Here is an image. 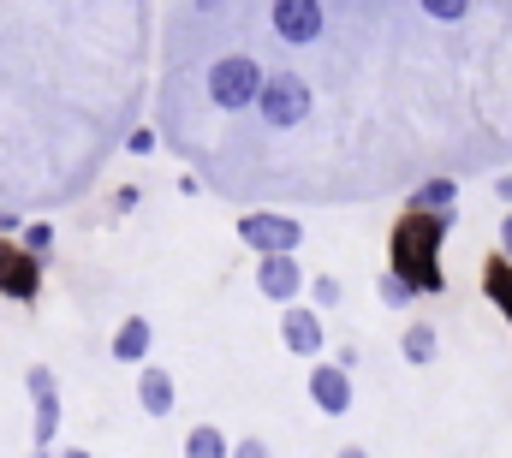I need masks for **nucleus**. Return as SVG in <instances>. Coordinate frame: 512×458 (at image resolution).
Returning a JSON list of instances; mask_svg holds the SVG:
<instances>
[{
  "mask_svg": "<svg viewBox=\"0 0 512 458\" xmlns=\"http://www.w3.org/2000/svg\"><path fill=\"white\" fill-rule=\"evenodd\" d=\"M0 298L36 304L42 298V262L18 250V238H0Z\"/></svg>",
  "mask_w": 512,
  "mask_h": 458,
  "instance_id": "nucleus-4",
  "label": "nucleus"
},
{
  "mask_svg": "<svg viewBox=\"0 0 512 458\" xmlns=\"http://www.w3.org/2000/svg\"><path fill=\"white\" fill-rule=\"evenodd\" d=\"M233 238L256 250V262L262 256H298V244H304V227L292 221V215H280V209H245L239 221H233Z\"/></svg>",
  "mask_w": 512,
  "mask_h": 458,
  "instance_id": "nucleus-2",
  "label": "nucleus"
},
{
  "mask_svg": "<svg viewBox=\"0 0 512 458\" xmlns=\"http://www.w3.org/2000/svg\"><path fill=\"white\" fill-rule=\"evenodd\" d=\"M280 345L292 351V357H322L328 351V328H322V316L310 310V304H292V310H280Z\"/></svg>",
  "mask_w": 512,
  "mask_h": 458,
  "instance_id": "nucleus-7",
  "label": "nucleus"
},
{
  "mask_svg": "<svg viewBox=\"0 0 512 458\" xmlns=\"http://www.w3.org/2000/svg\"><path fill=\"white\" fill-rule=\"evenodd\" d=\"M304 387H310V405L322 411V417H346L352 411V375L328 357V363H310V375H304Z\"/></svg>",
  "mask_w": 512,
  "mask_h": 458,
  "instance_id": "nucleus-6",
  "label": "nucleus"
},
{
  "mask_svg": "<svg viewBox=\"0 0 512 458\" xmlns=\"http://www.w3.org/2000/svg\"><path fill=\"white\" fill-rule=\"evenodd\" d=\"M405 215H459V179L435 173V179L411 185L405 191Z\"/></svg>",
  "mask_w": 512,
  "mask_h": 458,
  "instance_id": "nucleus-10",
  "label": "nucleus"
},
{
  "mask_svg": "<svg viewBox=\"0 0 512 458\" xmlns=\"http://www.w3.org/2000/svg\"><path fill=\"white\" fill-rule=\"evenodd\" d=\"M376 298H382L387 310H411V304H417V292H411L399 274H376Z\"/></svg>",
  "mask_w": 512,
  "mask_h": 458,
  "instance_id": "nucleus-16",
  "label": "nucleus"
},
{
  "mask_svg": "<svg viewBox=\"0 0 512 458\" xmlns=\"http://www.w3.org/2000/svg\"><path fill=\"white\" fill-rule=\"evenodd\" d=\"M358 357H364V351H358V345L346 340L340 345V351H334V363H340V369H346V375H352V369H358Z\"/></svg>",
  "mask_w": 512,
  "mask_h": 458,
  "instance_id": "nucleus-20",
  "label": "nucleus"
},
{
  "mask_svg": "<svg viewBox=\"0 0 512 458\" xmlns=\"http://www.w3.org/2000/svg\"><path fill=\"white\" fill-rule=\"evenodd\" d=\"M399 357H405L411 369L435 363V357H441V334H435V322H411V328L399 334Z\"/></svg>",
  "mask_w": 512,
  "mask_h": 458,
  "instance_id": "nucleus-12",
  "label": "nucleus"
},
{
  "mask_svg": "<svg viewBox=\"0 0 512 458\" xmlns=\"http://www.w3.org/2000/svg\"><path fill=\"white\" fill-rule=\"evenodd\" d=\"M304 286H310V274L298 268V256H262V262H256V292H262L268 304L292 310Z\"/></svg>",
  "mask_w": 512,
  "mask_h": 458,
  "instance_id": "nucleus-5",
  "label": "nucleus"
},
{
  "mask_svg": "<svg viewBox=\"0 0 512 458\" xmlns=\"http://www.w3.org/2000/svg\"><path fill=\"white\" fill-rule=\"evenodd\" d=\"M233 458H274V447L256 441V435H245V441H233Z\"/></svg>",
  "mask_w": 512,
  "mask_h": 458,
  "instance_id": "nucleus-18",
  "label": "nucleus"
},
{
  "mask_svg": "<svg viewBox=\"0 0 512 458\" xmlns=\"http://www.w3.org/2000/svg\"><path fill=\"white\" fill-rule=\"evenodd\" d=\"M18 250H24V256H36V262H48V250H54V227H48V221L18 227Z\"/></svg>",
  "mask_w": 512,
  "mask_h": 458,
  "instance_id": "nucleus-15",
  "label": "nucleus"
},
{
  "mask_svg": "<svg viewBox=\"0 0 512 458\" xmlns=\"http://www.w3.org/2000/svg\"><path fill=\"white\" fill-rule=\"evenodd\" d=\"M185 458H233V435L221 423H197L185 429Z\"/></svg>",
  "mask_w": 512,
  "mask_h": 458,
  "instance_id": "nucleus-13",
  "label": "nucleus"
},
{
  "mask_svg": "<svg viewBox=\"0 0 512 458\" xmlns=\"http://www.w3.org/2000/svg\"><path fill=\"white\" fill-rule=\"evenodd\" d=\"M149 345H155L149 316H126V322L114 328V340H108V357L126 363V369H149Z\"/></svg>",
  "mask_w": 512,
  "mask_h": 458,
  "instance_id": "nucleus-9",
  "label": "nucleus"
},
{
  "mask_svg": "<svg viewBox=\"0 0 512 458\" xmlns=\"http://www.w3.org/2000/svg\"><path fill=\"white\" fill-rule=\"evenodd\" d=\"M24 393H30V441L42 447V453H54V441H60V423H66V411H60V375L48 369V363H30L24 369Z\"/></svg>",
  "mask_w": 512,
  "mask_h": 458,
  "instance_id": "nucleus-3",
  "label": "nucleus"
},
{
  "mask_svg": "<svg viewBox=\"0 0 512 458\" xmlns=\"http://www.w3.org/2000/svg\"><path fill=\"white\" fill-rule=\"evenodd\" d=\"M483 298L507 316V328H512V262L507 256H483Z\"/></svg>",
  "mask_w": 512,
  "mask_h": 458,
  "instance_id": "nucleus-11",
  "label": "nucleus"
},
{
  "mask_svg": "<svg viewBox=\"0 0 512 458\" xmlns=\"http://www.w3.org/2000/svg\"><path fill=\"white\" fill-rule=\"evenodd\" d=\"M60 458H96L90 447H60Z\"/></svg>",
  "mask_w": 512,
  "mask_h": 458,
  "instance_id": "nucleus-22",
  "label": "nucleus"
},
{
  "mask_svg": "<svg viewBox=\"0 0 512 458\" xmlns=\"http://www.w3.org/2000/svg\"><path fill=\"white\" fill-rule=\"evenodd\" d=\"M495 256H507L512 262V209L501 215V227H495Z\"/></svg>",
  "mask_w": 512,
  "mask_h": 458,
  "instance_id": "nucleus-19",
  "label": "nucleus"
},
{
  "mask_svg": "<svg viewBox=\"0 0 512 458\" xmlns=\"http://www.w3.org/2000/svg\"><path fill=\"white\" fill-rule=\"evenodd\" d=\"M24 458H60V447H54V453H42V447H30V453H24Z\"/></svg>",
  "mask_w": 512,
  "mask_h": 458,
  "instance_id": "nucleus-24",
  "label": "nucleus"
},
{
  "mask_svg": "<svg viewBox=\"0 0 512 458\" xmlns=\"http://www.w3.org/2000/svg\"><path fill=\"white\" fill-rule=\"evenodd\" d=\"M173 405H179L173 369H161V363L137 369V411H143V417H173Z\"/></svg>",
  "mask_w": 512,
  "mask_h": 458,
  "instance_id": "nucleus-8",
  "label": "nucleus"
},
{
  "mask_svg": "<svg viewBox=\"0 0 512 458\" xmlns=\"http://www.w3.org/2000/svg\"><path fill=\"white\" fill-rule=\"evenodd\" d=\"M495 197H501V203L512 209V173H501V179H495Z\"/></svg>",
  "mask_w": 512,
  "mask_h": 458,
  "instance_id": "nucleus-21",
  "label": "nucleus"
},
{
  "mask_svg": "<svg viewBox=\"0 0 512 458\" xmlns=\"http://www.w3.org/2000/svg\"><path fill=\"white\" fill-rule=\"evenodd\" d=\"M304 292H310V310H316V316H328V310L346 298V286H340L334 274H310V286H304Z\"/></svg>",
  "mask_w": 512,
  "mask_h": 458,
  "instance_id": "nucleus-14",
  "label": "nucleus"
},
{
  "mask_svg": "<svg viewBox=\"0 0 512 458\" xmlns=\"http://www.w3.org/2000/svg\"><path fill=\"white\" fill-rule=\"evenodd\" d=\"M334 458H370V453H364V447H340Z\"/></svg>",
  "mask_w": 512,
  "mask_h": 458,
  "instance_id": "nucleus-23",
  "label": "nucleus"
},
{
  "mask_svg": "<svg viewBox=\"0 0 512 458\" xmlns=\"http://www.w3.org/2000/svg\"><path fill=\"white\" fill-rule=\"evenodd\" d=\"M126 149H131V155H155V149H161V137H155V131H143V125H131Z\"/></svg>",
  "mask_w": 512,
  "mask_h": 458,
  "instance_id": "nucleus-17",
  "label": "nucleus"
},
{
  "mask_svg": "<svg viewBox=\"0 0 512 458\" xmlns=\"http://www.w3.org/2000/svg\"><path fill=\"white\" fill-rule=\"evenodd\" d=\"M459 227V215H405L387 232V274H399L417 298H441L447 292V274H441V250H447V232Z\"/></svg>",
  "mask_w": 512,
  "mask_h": 458,
  "instance_id": "nucleus-1",
  "label": "nucleus"
}]
</instances>
